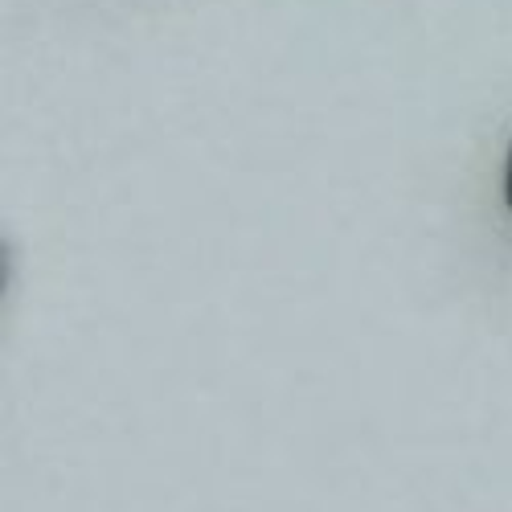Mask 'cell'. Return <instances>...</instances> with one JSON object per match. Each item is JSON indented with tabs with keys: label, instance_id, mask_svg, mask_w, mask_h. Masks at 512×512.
<instances>
[{
	"label": "cell",
	"instance_id": "6da1fadb",
	"mask_svg": "<svg viewBox=\"0 0 512 512\" xmlns=\"http://www.w3.org/2000/svg\"><path fill=\"white\" fill-rule=\"evenodd\" d=\"M504 205L512 213V136H508V152H504Z\"/></svg>",
	"mask_w": 512,
	"mask_h": 512
}]
</instances>
